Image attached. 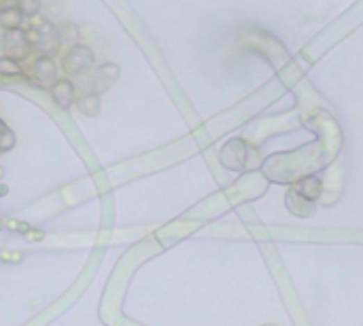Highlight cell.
Masks as SVG:
<instances>
[{"instance_id":"9a60e30c","label":"cell","mask_w":363,"mask_h":326,"mask_svg":"<svg viewBox=\"0 0 363 326\" xmlns=\"http://www.w3.org/2000/svg\"><path fill=\"white\" fill-rule=\"evenodd\" d=\"M264 326H274V324H264Z\"/></svg>"},{"instance_id":"4fadbf2b","label":"cell","mask_w":363,"mask_h":326,"mask_svg":"<svg viewBox=\"0 0 363 326\" xmlns=\"http://www.w3.org/2000/svg\"><path fill=\"white\" fill-rule=\"evenodd\" d=\"M15 7L24 13V17L32 19V17H38L43 3H40V0H15Z\"/></svg>"},{"instance_id":"52a82bcc","label":"cell","mask_w":363,"mask_h":326,"mask_svg":"<svg viewBox=\"0 0 363 326\" xmlns=\"http://www.w3.org/2000/svg\"><path fill=\"white\" fill-rule=\"evenodd\" d=\"M24 19H26L24 13H22L15 5H7V7L0 9V28H3L5 32H7V30H17V28H22Z\"/></svg>"},{"instance_id":"7c38bea8","label":"cell","mask_w":363,"mask_h":326,"mask_svg":"<svg viewBox=\"0 0 363 326\" xmlns=\"http://www.w3.org/2000/svg\"><path fill=\"white\" fill-rule=\"evenodd\" d=\"M15 134L13 130L5 123L3 119H0V153H9L13 146H15Z\"/></svg>"},{"instance_id":"8fae6325","label":"cell","mask_w":363,"mask_h":326,"mask_svg":"<svg viewBox=\"0 0 363 326\" xmlns=\"http://www.w3.org/2000/svg\"><path fill=\"white\" fill-rule=\"evenodd\" d=\"M58 32H60V43H62V45L70 47V45L79 43V36H81V32H79V28H76L74 24L64 22V24H60V26H58Z\"/></svg>"},{"instance_id":"8992f818","label":"cell","mask_w":363,"mask_h":326,"mask_svg":"<svg viewBox=\"0 0 363 326\" xmlns=\"http://www.w3.org/2000/svg\"><path fill=\"white\" fill-rule=\"evenodd\" d=\"M245 153H247L245 144H242L240 140H232L221 151V161L225 163V168H229V170H240L242 166H245Z\"/></svg>"},{"instance_id":"6da1fadb","label":"cell","mask_w":363,"mask_h":326,"mask_svg":"<svg viewBox=\"0 0 363 326\" xmlns=\"http://www.w3.org/2000/svg\"><path fill=\"white\" fill-rule=\"evenodd\" d=\"M26 38L32 47V51H36L38 55H49L54 58L56 53H60L62 43H60V32L58 26L51 24L45 17H32L28 22V26L24 28Z\"/></svg>"},{"instance_id":"ba28073f","label":"cell","mask_w":363,"mask_h":326,"mask_svg":"<svg viewBox=\"0 0 363 326\" xmlns=\"http://www.w3.org/2000/svg\"><path fill=\"white\" fill-rule=\"evenodd\" d=\"M74 104L79 106V110L88 114V117H96L100 112V94L98 92H90L86 96H81L74 100Z\"/></svg>"},{"instance_id":"7a4b0ae2","label":"cell","mask_w":363,"mask_h":326,"mask_svg":"<svg viewBox=\"0 0 363 326\" xmlns=\"http://www.w3.org/2000/svg\"><path fill=\"white\" fill-rule=\"evenodd\" d=\"M62 72L70 78L76 76H86L96 68V55L94 49L90 45L83 43H74L70 45L64 53H62V64H60Z\"/></svg>"},{"instance_id":"3957f363","label":"cell","mask_w":363,"mask_h":326,"mask_svg":"<svg viewBox=\"0 0 363 326\" xmlns=\"http://www.w3.org/2000/svg\"><path fill=\"white\" fill-rule=\"evenodd\" d=\"M60 66L56 64L54 58L49 55H36L28 68H24V78H28V83L38 87V89H49L58 80Z\"/></svg>"},{"instance_id":"5bb4252c","label":"cell","mask_w":363,"mask_h":326,"mask_svg":"<svg viewBox=\"0 0 363 326\" xmlns=\"http://www.w3.org/2000/svg\"><path fill=\"white\" fill-rule=\"evenodd\" d=\"M0 3H13V0H0Z\"/></svg>"},{"instance_id":"9c48e42d","label":"cell","mask_w":363,"mask_h":326,"mask_svg":"<svg viewBox=\"0 0 363 326\" xmlns=\"http://www.w3.org/2000/svg\"><path fill=\"white\" fill-rule=\"evenodd\" d=\"M296 191L302 195V197H306L308 201H316L318 199V195H321V191H323V185H321V180L316 178V176H310V178H304L298 187H296Z\"/></svg>"},{"instance_id":"5b68a950","label":"cell","mask_w":363,"mask_h":326,"mask_svg":"<svg viewBox=\"0 0 363 326\" xmlns=\"http://www.w3.org/2000/svg\"><path fill=\"white\" fill-rule=\"evenodd\" d=\"M49 92H51V100L62 110H68L76 100V87H74L70 76H58V80L49 87Z\"/></svg>"},{"instance_id":"277c9868","label":"cell","mask_w":363,"mask_h":326,"mask_svg":"<svg viewBox=\"0 0 363 326\" xmlns=\"http://www.w3.org/2000/svg\"><path fill=\"white\" fill-rule=\"evenodd\" d=\"M3 55L13 58V60H17V62H26V60L32 55V47H30V43H28L24 28L7 30V32L3 34Z\"/></svg>"},{"instance_id":"30bf717a","label":"cell","mask_w":363,"mask_h":326,"mask_svg":"<svg viewBox=\"0 0 363 326\" xmlns=\"http://www.w3.org/2000/svg\"><path fill=\"white\" fill-rule=\"evenodd\" d=\"M15 76H24V66L22 62L0 55V78H15Z\"/></svg>"}]
</instances>
